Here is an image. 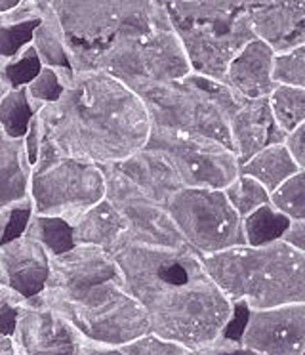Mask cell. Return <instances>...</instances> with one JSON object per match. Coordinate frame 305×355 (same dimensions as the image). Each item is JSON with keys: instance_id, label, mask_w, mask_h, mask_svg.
<instances>
[{"instance_id": "6da1fadb", "label": "cell", "mask_w": 305, "mask_h": 355, "mask_svg": "<svg viewBox=\"0 0 305 355\" xmlns=\"http://www.w3.org/2000/svg\"><path fill=\"white\" fill-rule=\"evenodd\" d=\"M128 293L143 308L151 334L195 354L220 338L233 304L189 247H145L121 241L111 250Z\"/></svg>"}, {"instance_id": "7a4b0ae2", "label": "cell", "mask_w": 305, "mask_h": 355, "mask_svg": "<svg viewBox=\"0 0 305 355\" xmlns=\"http://www.w3.org/2000/svg\"><path fill=\"white\" fill-rule=\"evenodd\" d=\"M63 94L37 111L40 149L94 164H119L149 136L143 101L105 73L58 69Z\"/></svg>"}, {"instance_id": "3957f363", "label": "cell", "mask_w": 305, "mask_h": 355, "mask_svg": "<svg viewBox=\"0 0 305 355\" xmlns=\"http://www.w3.org/2000/svg\"><path fill=\"white\" fill-rule=\"evenodd\" d=\"M231 304L271 309L305 302V252L282 241L265 247H235L200 258Z\"/></svg>"}, {"instance_id": "277c9868", "label": "cell", "mask_w": 305, "mask_h": 355, "mask_svg": "<svg viewBox=\"0 0 305 355\" xmlns=\"http://www.w3.org/2000/svg\"><path fill=\"white\" fill-rule=\"evenodd\" d=\"M187 58L191 73L223 80L229 63L254 40L248 0H170L162 2Z\"/></svg>"}, {"instance_id": "5b68a950", "label": "cell", "mask_w": 305, "mask_h": 355, "mask_svg": "<svg viewBox=\"0 0 305 355\" xmlns=\"http://www.w3.org/2000/svg\"><path fill=\"white\" fill-rule=\"evenodd\" d=\"M92 71L105 73L126 88L187 77L191 67L162 0H152L143 16L124 27L92 60L88 73Z\"/></svg>"}, {"instance_id": "8992f818", "label": "cell", "mask_w": 305, "mask_h": 355, "mask_svg": "<svg viewBox=\"0 0 305 355\" xmlns=\"http://www.w3.org/2000/svg\"><path fill=\"white\" fill-rule=\"evenodd\" d=\"M35 298L60 313L92 344L122 347L151 332L149 319L128 293L121 270L113 277L69 291H42Z\"/></svg>"}, {"instance_id": "52a82bcc", "label": "cell", "mask_w": 305, "mask_h": 355, "mask_svg": "<svg viewBox=\"0 0 305 355\" xmlns=\"http://www.w3.org/2000/svg\"><path fill=\"white\" fill-rule=\"evenodd\" d=\"M130 90L143 101L151 126L202 136L233 151L227 116L241 96L223 83L189 73L177 80L143 83Z\"/></svg>"}, {"instance_id": "ba28073f", "label": "cell", "mask_w": 305, "mask_h": 355, "mask_svg": "<svg viewBox=\"0 0 305 355\" xmlns=\"http://www.w3.org/2000/svg\"><path fill=\"white\" fill-rule=\"evenodd\" d=\"M103 197L105 180L99 164L38 151L29 187L33 214L61 218L73 227Z\"/></svg>"}, {"instance_id": "9c48e42d", "label": "cell", "mask_w": 305, "mask_h": 355, "mask_svg": "<svg viewBox=\"0 0 305 355\" xmlns=\"http://www.w3.org/2000/svg\"><path fill=\"white\" fill-rule=\"evenodd\" d=\"M152 0H50L65 35L71 69L88 73L92 60L151 8Z\"/></svg>"}, {"instance_id": "30bf717a", "label": "cell", "mask_w": 305, "mask_h": 355, "mask_svg": "<svg viewBox=\"0 0 305 355\" xmlns=\"http://www.w3.org/2000/svg\"><path fill=\"white\" fill-rule=\"evenodd\" d=\"M166 212L183 243L198 258L244 245L243 220L221 189L183 187L170 199Z\"/></svg>"}, {"instance_id": "8fae6325", "label": "cell", "mask_w": 305, "mask_h": 355, "mask_svg": "<svg viewBox=\"0 0 305 355\" xmlns=\"http://www.w3.org/2000/svg\"><path fill=\"white\" fill-rule=\"evenodd\" d=\"M145 146L166 157L182 178L183 187L223 189L238 174L233 151L202 136L151 126Z\"/></svg>"}, {"instance_id": "7c38bea8", "label": "cell", "mask_w": 305, "mask_h": 355, "mask_svg": "<svg viewBox=\"0 0 305 355\" xmlns=\"http://www.w3.org/2000/svg\"><path fill=\"white\" fill-rule=\"evenodd\" d=\"M99 168L105 180V199L113 205L126 224V233L121 241L145 247H187L164 207L139 191L134 182L124 176L114 164H101Z\"/></svg>"}, {"instance_id": "4fadbf2b", "label": "cell", "mask_w": 305, "mask_h": 355, "mask_svg": "<svg viewBox=\"0 0 305 355\" xmlns=\"http://www.w3.org/2000/svg\"><path fill=\"white\" fill-rule=\"evenodd\" d=\"M241 344L258 355H304L305 302L250 309Z\"/></svg>"}, {"instance_id": "5bb4252c", "label": "cell", "mask_w": 305, "mask_h": 355, "mask_svg": "<svg viewBox=\"0 0 305 355\" xmlns=\"http://www.w3.org/2000/svg\"><path fill=\"white\" fill-rule=\"evenodd\" d=\"M14 342L17 355H78L84 338L53 309L37 298L23 306Z\"/></svg>"}, {"instance_id": "9a60e30c", "label": "cell", "mask_w": 305, "mask_h": 355, "mask_svg": "<svg viewBox=\"0 0 305 355\" xmlns=\"http://www.w3.org/2000/svg\"><path fill=\"white\" fill-rule=\"evenodd\" d=\"M248 19L273 54L305 46V0H248Z\"/></svg>"}, {"instance_id": "2e32d148", "label": "cell", "mask_w": 305, "mask_h": 355, "mask_svg": "<svg viewBox=\"0 0 305 355\" xmlns=\"http://www.w3.org/2000/svg\"><path fill=\"white\" fill-rule=\"evenodd\" d=\"M227 128L236 164L241 166L263 147L284 144V132L274 123L267 98L246 100L238 98L227 116Z\"/></svg>"}, {"instance_id": "e0dca14e", "label": "cell", "mask_w": 305, "mask_h": 355, "mask_svg": "<svg viewBox=\"0 0 305 355\" xmlns=\"http://www.w3.org/2000/svg\"><path fill=\"white\" fill-rule=\"evenodd\" d=\"M50 275V256L27 237H19L0 247V286L31 300L44 291Z\"/></svg>"}, {"instance_id": "ac0fdd59", "label": "cell", "mask_w": 305, "mask_h": 355, "mask_svg": "<svg viewBox=\"0 0 305 355\" xmlns=\"http://www.w3.org/2000/svg\"><path fill=\"white\" fill-rule=\"evenodd\" d=\"M134 186L143 191L151 201L166 209L170 199L183 189L182 178L166 157L151 147L143 146L126 161L114 164Z\"/></svg>"}, {"instance_id": "d6986e66", "label": "cell", "mask_w": 305, "mask_h": 355, "mask_svg": "<svg viewBox=\"0 0 305 355\" xmlns=\"http://www.w3.org/2000/svg\"><path fill=\"white\" fill-rule=\"evenodd\" d=\"M273 55L271 48L261 40H250L229 63L221 83L246 100L267 98L274 88L271 78Z\"/></svg>"}, {"instance_id": "ffe728a7", "label": "cell", "mask_w": 305, "mask_h": 355, "mask_svg": "<svg viewBox=\"0 0 305 355\" xmlns=\"http://www.w3.org/2000/svg\"><path fill=\"white\" fill-rule=\"evenodd\" d=\"M31 172L23 138H10L0 132V209L29 199Z\"/></svg>"}, {"instance_id": "44dd1931", "label": "cell", "mask_w": 305, "mask_h": 355, "mask_svg": "<svg viewBox=\"0 0 305 355\" xmlns=\"http://www.w3.org/2000/svg\"><path fill=\"white\" fill-rule=\"evenodd\" d=\"M126 233V224L105 197L86 210L73 224V241L75 245L98 247L111 252Z\"/></svg>"}, {"instance_id": "7402d4cb", "label": "cell", "mask_w": 305, "mask_h": 355, "mask_svg": "<svg viewBox=\"0 0 305 355\" xmlns=\"http://www.w3.org/2000/svg\"><path fill=\"white\" fill-rule=\"evenodd\" d=\"M299 170L305 168L297 166L296 161L290 157L284 144H274V146L263 147L252 159L241 164L238 174L254 178L258 184L265 187L267 193H273L282 182H286Z\"/></svg>"}, {"instance_id": "603a6c76", "label": "cell", "mask_w": 305, "mask_h": 355, "mask_svg": "<svg viewBox=\"0 0 305 355\" xmlns=\"http://www.w3.org/2000/svg\"><path fill=\"white\" fill-rule=\"evenodd\" d=\"M31 46L37 52L42 67L71 69L65 50V35L50 0H42V19L33 33Z\"/></svg>"}, {"instance_id": "cb8c5ba5", "label": "cell", "mask_w": 305, "mask_h": 355, "mask_svg": "<svg viewBox=\"0 0 305 355\" xmlns=\"http://www.w3.org/2000/svg\"><path fill=\"white\" fill-rule=\"evenodd\" d=\"M23 237L38 243L50 258L65 254L76 247L73 241V227L61 218L31 214Z\"/></svg>"}, {"instance_id": "d4e9b609", "label": "cell", "mask_w": 305, "mask_h": 355, "mask_svg": "<svg viewBox=\"0 0 305 355\" xmlns=\"http://www.w3.org/2000/svg\"><path fill=\"white\" fill-rule=\"evenodd\" d=\"M290 218L274 210L271 205L259 207L243 220V235L246 247H265L282 239L288 230Z\"/></svg>"}, {"instance_id": "484cf974", "label": "cell", "mask_w": 305, "mask_h": 355, "mask_svg": "<svg viewBox=\"0 0 305 355\" xmlns=\"http://www.w3.org/2000/svg\"><path fill=\"white\" fill-rule=\"evenodd\" d=\"M267 103L274 123L284 134L305 123V88L274 86L267 96Z\"/></svg>"}, {"instance_id": "4316f807", "label": "cell", "mask_w": 305, "mask_h": 355, "mask_svg": "<svg viewBox=\"0 0 305 355\" xmlns=\"http://www.w3.org/2000/svg\"><path fill=\"white\" fill-rule=\"evenodd\" d=\"M35 107L31 105L25 88L8 90L0 100V132L10 138H23L29 130L31 119L35 116Z\"/></svg>"}, {"instance_id": "83f0119b", "label": "cell", "mask_w": 305, "mask_h": 355, "mask_svg": "<svg viewBox=\"0 0 305 355\" xmlns=\"http://www.w3.org/2000/svg\"><path fill=\"white\" fill-rule=\"evenodd\" d=\"M221 191L231 205V209L241 216V220L252 214L254 210H258L259 207L269 205V193L265 191V187L258 184L254 178L244 176V174H236L235 180Z\"/></svg>"}, {"instance_id": "f1b7e54d", "label": "cell", "mask_w": 305, "mask_h": 355, "mask_svg": "<svg viewBox=\"0 0 305 355\" xmlns=\"http://www.w3.org/2000/svg\"><path fill=\"white\" fill-rule=\"evenodd\" d=\"M269 205L290 220H305V170L296 172L269 193Z\"/></svg>"}, {"instance_id": "f546056e", "label": "cell", "mask_w": 305, "mask_h": 355, "mask_svg": "<svg viewBox=\"0 0 305 355\" xmlns=\"http://www.w3.org/2000/svg\"><path fill=\"white\" fill-rule=\"evenodd\" d=\"M271 78L274 86L305 88V46L274 54Z\"/></svg>"}, {"instance_id": "4dcf8cb0", "label": "cell", "mask_w": 305, "mask_h": 355, "mask_svg": "<svg viewBox=\"0 0 305 355\" xmlns=\"http://www.w3.org/2000/svg\"><path fill=\"white\" fill-rule=\"evenodd\" d=\"M25 92L35 111L50 103H55L63 94V80L60 77V71L42 67L37 77L31 80L29 86H25Z\"/></svg>"}, {"instance_id": "1f68e13d", "label": "cell", "mask_w": 305, "mask_h": 355, "mask_svg": "<svg viewBox=\"0 0 305 355\" xmlns=\"http://www.w3.org/2000/svg\"><path fill=\"white\" fill-rule=\"evenodd\" d=\"M40 69H42V63L38 60L37 52L33 50V46H27L21 54H17L12 60H6L4 78H6L10 90L25 88L40 73Z\"/></svg>"}, {"instance_id": "d6a6232c", "label": "cell", "mask_w": 305, "mask_h": 355, "mask_svg": "<svg viewBox=\"0 0 305 355\" xmlns=\"http://www.w3.org/2000/svg\"><path fill=\"white\" fill-rule=\"evenodd\" d=\"M40 21H29V24H2L0 21V58L12 60L23 50L31 46L33 33Z\"/></svg>"}, {"instance_id": "836d02e7", "label": "cell", "mask_w": 305, "mask_h": 355, "mask_svg": "<svg viewBox=\"0 0 305 355\" xmlns=\"http://www.w3.org/2000/svg\"><path fill=\"white\" fill-rule=\"evenodd\" d=\"M121 349L124 355H197L189 347L170 342V340H162L151 332L122 346Z\"/></svg>"}, {"instance_id": "e575fe53", "label": "cell", "mask_w": 305, "mask_h": 355, "mask_svg": "<svg viewBox=\"0 0 305 355\" xmlns=\"http://www.w3.org/2000/svg\"><path fill=\"white\" fill-rule=\"evenodd\" d=\"M27 304L25 298L19 294L0 286V334L4 336H14L15 324L19 319L23 306Z\"/></svg>"}, {"instance_id": "d590c367", "label": "cell", "mask_w": 305, "mask_h": 355, "mask_svg": "<svg viewBox=\"0 0 305 355\" xmlns=\"http://www.w3.org/2000/svg\"><path fill=\"white\" fill-rule=\"evenodd\" d=\"M284 147L299 168H305V123L284 136Z\"/></svg>"}, {"instance_id": "8d00e7d4", "label": "cell", "mask_w": 305, "mask_h": 355, "mask_svg": "<svg viewBox=\"0 0 305 355\" xmlns=\"http://www.w3.org/2000/svg\"><path fill=\"white\" fill-rule=\"evenodd\" d=\"M197 355H258L254 354L252 349L248 347H244L241 342H235V340H229V338H220L216 340L214 344H210L204 349H200L197 352Z\"/></svg>"}, {"instance_id": "74e56055", "label": "cell", "mask_w": 305, "mask_h": 355, "mask_svg": "<svg viewBox=\"0 0 305 355\" xmlns=\"http://www.w3.org/2000/svg\"><path fill=\"white\" fill-rule=\"evenodd\" d=\"M281 241L294 250L305 252V220H292Z\"/></svg>"}, {"instance_id": "f35d334b", "label": "cell", "mask_w": 305, "mask_h": 355, "mask_svg": "<svg viewBox=\"0 0 305 355\" xmlns=\"http://www.w3.org/2000/svg\"><path fill=\"white\" fill-rule=\"evenodd\" d=\"M23 144H25V153L29 159L31 166H35V162L38 159V151H40V132H38V123H37V113L31 119L29 130L23 136Z\"/></svg>"}, {"instance_id": "ab89813d", "label": "cell", "mask_w": 305, "mask_h": 355, "mask_svg": "<svg viewBox=\"0 0 305 355\" xmlns=\"http://www.w3.org/2000/svg\"><path fill=\"white\" fill-rule=\"evenodd\" d=\"M78 355H124L121 347H109V346H99V344H92L84 340L82 347Z\"/></svg>"}, {"instance_id": "60d3db41", "label": "cell", "mask_w": 305, "mask_h": 355, "mask_svg": "<svg viewBox=\"0 0 305 355\" xmlns=\"http://www.w3.org/2000/svg\"><path fill=\"white\" fill-rule=\"evenodd\" d=\"M0 355H17V347L12 336L0 334Z\"/></svg>"}, {"instance_id": "b9f144b4", "label": "cell", "mask_w": 305, "mask_h": 355, "mask_svg": "<svg viewBox=\"0 0 305 355\" xmlns=\"http://www.w3.org/2000/svg\"><path fill=\"white\" fill-rule=\"evenodd\" d=\"M4 63H6V60H2V58H0V100H2V98L6 96L8 90H10L6 78H4Z\"/></svg>"}, {"instance_id": "7bdbcfd3", "label": "cell", "mask_w": 305, "mask_h": 355, "mask_svg": "<svg viewBox=\"0 0 305 355\" xmlns=\"http://www.w3.org/2000/svg\"><path fill=\"white\" fill-rule=\"evenodd\" d=\"M19 0H0V16L2 14H6L12 8H15V4H17Z\"/></svg>"}]
</instances>
